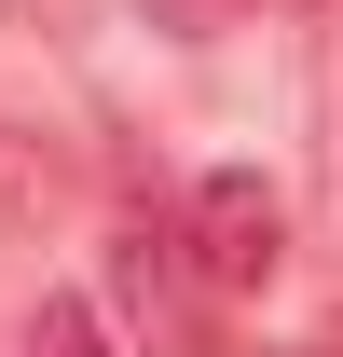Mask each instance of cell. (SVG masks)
Instances as JSON below:
<instances>
[{"mask_svg": "<svg viewBox=\"0 0 343 357\" xmlns=\"http://www.w3.org/2000/svg\"><path fill=\"white\" fill-rule=\"evenodd\" d=\"M178 261H192L206 303H261L275 261H289V206H275V178H247V165L192 178V206H178Z\"/></svg>", "mask_w": 343, "mask_h": 357, "instance_id": "cell-1", "label": "cell"}, {"mask_svg": "<svg viewBox=\"0 0 343 357\" xmlns=\"http://www.w3.org/2000/svg\"><path fill=\"white\" fill-rule=\"evenodd\" d=\"M28 357H110V330H96L83 289H42V316H28Z\"/></svg>", "mask_w": 343, "mask_h": 357, "instance_id": "cell-2", "label": "cell"}, {"mask_svg": "<svg viewBox=\"0 0 343 357\" xmlns=\"http://www.w3.org/2000/svg\"><path fill=\"white\" fill-rule=\"evenodd\" d=\"M316 357H343V316H330V344H316Z\"/></svg>", "mask_w": 343, "mask_h": 357, "instance_id": "cell-3", "label": "cell"}]
</instances>
